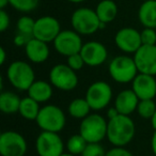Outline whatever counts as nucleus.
I'll return each mask as SVG.
<instances>
[{
	"label": "nucleus",
	"instance_id": "12",
	"mask_svg": "<svg viewBox=\"0 0 156 156\" xmlns=\"http://www.w3.org/2000/svg\"><path fill=\"white\" fill-rule=\"evenodd\" d=\"M115 44L125 55H134L142 46L140 31L133 27L121 28L115 35Z\"/></svg>",
	"mask_w": 156,
	"mask_h": 156
},
{
	"label": "nucleus",
	"instance_id": "8",
	"mask_svg": "<svg viewBox=\"0 0 156 156\" xmlns=\"http://www.w3.org/2000/svg\"><path fill=\"white\" fill-rule=\"evenodd\" d=\"M113 98L112 88L108 83L96 80L88 87L85 98L93 111H101L110 105Z\"/></svg>",
	"mask_w": 156,
	"mask_h": 156
},
{
	"label": "nucleus",
	"instance_id": "36",
	"mask_svg": "<svg viewBox=\"0 0 156 156\" xmlns=\"http://www.w3.org/2000/svg\"><path fill=\"white\" fill-rule=\"evenodd\" d=\"M151 150L153 152L154 156H156V130H154L153 135L151 137Z\"/></svg>",
	"mask_w": 156,
	"mask_h": 156
},
{
	"label": "nucleus",
	"instance_id": "19",
	"mask_svg": "<svg viewBox=\"0 0 156 156\" xmlns=\"http://www.w3.org/2000/svg\"><path fill=\"white\" fill-rule=\"evenodd\" d=\"M28 96L37 101V103H47L54 94V87L49 81L35 80L27 91Z\"/></svg>",
	"mask_w": 156,
	"mask_h": 156
},
{
	"label": "nucleus",
	"instance_id": "14",
	"mask_svg": "<svg viewBox=\"0 0 156 156\" xmlns=\"http://www.w3.org/2000/svg\"><path fill=\"white\" fill-rule=\"evenodd\" d=\"M80 55L85 60L86 65L98 67L103 65L108 59V49L103 43L98 41H89L83 43Z\"/></svg>",
	"mask_w": 156,
	"mask_h": 156
},
{
	"label": "nucleus",
	"instance_id": "42",
	"mask_svg": "<svg viewBox=\"0 0 156 156\" xmlns=\"http://www.w3.org/2000/svg\"><path fill=\"white\" fill-rule=\"evenodd\" d=\"M141 1H147V0H141Z\"/></svg>",
	"mask_w": 156,
	"mask_h": 156
},
{
	"label": "nucleus",
	"instance_id": "31",
	"mask_svg": "<svg viewBox=\"0 0 156 156\" xmlns=\"http://www.w3.org/2000/svg\"><path fill=\"white\" fill-rule=\"evenodd\" d=\"M140 34L142 45H156V30L154 28H143Z\"/></svg>",
	"mask_w": 156,
	"mask_h": 156
},
{
	"label": "nucleus",
	"instance_id": "28",
	"mask_svg": "<svg viewBox=\"0 0 156 156\" xmlns=\"http://www.w3.org/2000/svg\"><path fill=\"white\" fill-rule=\"evenodd\" d=\"M10 5L22 13H30L39 5L40 0H9Z\"/></svg>",
	"mask_w": 156,
	"mask_h": 156
},
{
	"label": "nucleus",
	"instance_id": "9",
	"mask_svg": "<svg viewBox=\"0 0 156 156\" xmlns=\"http://www.w3.org/2000/svg\"><path fill=\"white\" fill-rule=\"evenodd\" d=\"M64 149L65 143L59 133L42 130L35 139V151L39 156H61Z\"/></svg>",
	"mask_w": 156,
	"mask_h": 156
},
{
	"label": "nucleus",
	"instance_id": "34",
	"mask_svg": "<svg viewBox=\"0 0 156 156\" xmlns=\"http://www.w3.org/2000/svg\"><path fill=\"white\" fill-rule=\"evenodd\" d=\"M30 39L31 37H28V35H25L23 33L17 32L13 37V44L15 46H17V47H25Z\"/></svg>",
	"mask_w": 156,
	"mask_h": 156
},
{
	"label": "nucleus",
	"instance_id": "4",
	"mask_svg": "<svg viewBox=\"0 0 156 156\" xmlns=\"http://www.w3.org/2000/svg\"><path fill=\"white\" fill-rule=\"evenodd\" d=\"M73 30L80 35H91L101 30L102 22L98 18L95 10L91 8H78L71 16Z\"/></svg>",
	"mask_w": 156,
	"mask_h": 156
},
{
	"label": "nucleus",
	"instance_id": "21",
	"mask_svg": "<svg viewBox=\"0 0 156 156\" xmlns=\"http://www.w3.org/2000/svg\"><path fill=\"white\" fill-rule=\"evenodd\" d=\"M20 96L12 91H1L0 93V110L5 115H14L18 112L20 105Z\"/></svg>",
	"mask_w": 156,
	"mask_h": 156
},
{
	"label": "nucleus",
	"instance_id": "16",
	"mask_svg": "<svg viewBox=\"0 0 156 156\" xmlns=\"http://www.w3.org/2000/svg\"><path fill=\"white\" fill-rule=\"evenodd\" d=\"M130 89L136 93L139 100H154L156 96L155 76L138 73L132 81Z\"/></svg>",
	"mask_w": 156,
	"mask_h": 156
},
{
	"label": "nucleus",
	"instance_id": "11",
	"mask_svg": "<svg viewBox=\"0 0 156 156\" xmlns=\"http://www.w3.org/2000/svg\"><path fill=\"white\" fill-rule=\"evenodd\" d=\"M52 44L55 50L59 55L67 58L69 56L80 52L83 42L81 35L72 29V30H61Z\"/></svg>",
	"mask_w": 156,
	"mask_h": 156
},
{
	"label": "nucleus",
	"instance_id": "26",
	"mask_svg": "<svg viewBox=\"0 0 156 156\" xmlns=\"http://www.w3.org/2000/svg\"><path fill=\"white\" fill-rule=\"evenodd\" d=\"M155 110L156 103L154 102V100H140L136 111L140 118L145 120H151Z\"/></svg>",
	"mask_w": 156,
	"mask_h": 156
},
{
	"label": "nucleus",
	"instance_id": "24",
	"mask_svg": "<svg viewBox=\"0 0 156 156\" xmlns=\"http://www.w3.org/2000/svg\"><path fill=\"white\" fill-rule=\"evenodd\" d=\"M40 110H41L40 103L31 98L30 96L27 95L26 98H22L18 113L23 119L28 120V121H35L39 115Z\"/></svg>",
	"mask_w": 156,
	"mask_h": 156
},
{
	"label": "nucleus",
	"instance_id": "18",
	"mask_svg": "<svg viewBox=\"0 0 156 156\" xmlns=\"http://www.w3.org/2000/svg\"><path fill=\"white\" fill-rule=\"evenodd\" d=\"M139 98L132 89H125L120 91L115 98L113 106L118 109L120 115H130L137 110Z\"/></svg>",
	"mask_w": 156,
	"mask_h": 156
},
{
	"label": "nucleus",
	"instance_id": "37",
	"mask_svg": "<svg viewBox=\"0 0 156 156\" xmlns=\"http://www.w3.org/2000/svg\"><path fill=\"white\" fill-rule=\"evenodd\" d=\"M7 61V51L5 47H0V64L3 65Z\"/></svg>",
	"mask_w": 156,
	"mask_h": 156
},
{
	"label": "nucleus",
	"instance_id": "41",
	"mask_svg": "<svg viewBox=\"0 0 156 156\" xmlns=\"http://www.w3.org/2000/svg\"><path fill=\"white\" fill-rule=\"evenodd\" d=\"M61 156H77V155H74V154L69 153V152H64V153H63Z\"/></svg>",
	"mask_w": 156,
	"mask_h": 156
},
{
	"label": "nucleus",
	"instance_id": "39",
	"mask_svg": "<svg viewBox=\"0 0 156 156\" xmlns=\"http://www.w3.org/2000/svg\"><path fill=\"white\" fill-rule=\"evenodd\" d=\"M8 5H10L9 0H0V10L5 9Z\"/></svg>",
	"mask_w": 156,
	"mask_h": 156
},
{
	"label": "nucleus",
	"instance_id": "2",
	"mask_svg": "<svg viewBox=\"0 0 156 156\" xmlns=\"http://www.w3.org/2000/svg\"><path fill=\"white\" fill-rule=\"evenodd\" d=\"M8 81L18 91H28L35 81V73L32 65L24 60H16L9 64L5 72Z\"/></svg>",
	"mask_w": 156,
	"mask_h": 156
},
{
	"label": "nucleus",
	"instance_id": "7",
	"mask_svg": "<svg viewBox=\"0 0 156 156\" xmlns=\"http://www.w3.org/2000/svg\"><path fill=\"white\" fill-rule=\"evenodd\" d=\"M48 81L52 87L63 92L73 91L77 88L79 78L77 72L72 69L66 63H58L50 69Z\"/></svg>",
	"mask_w": 156,
	"mask_h": 156
},
{
	"label": "nucleus",
	"instance_id": "27",
	"mask_svg": "<svg viewBox=\"0 0 156 156\" xmlns=\"http://www.w3.org/2000/svg\"><path fill=\"white\" fill-rule=\"evenodd\" d=\"M34 25H35V20H33L31 16L24 15L18 18L17 24H16V29H17V32L33 37Z\"/></svg>",
	"mask_w": 156,
	"mask_h": 156
},
{
	"label": "nucleus",
	"instance_id": "38",
	"mask_svg": "<svg viewBox=\"0 0 156 156\" xmlns=\"http://www.w3.org/2000/svg\"><path fill=\"white\" fill-rule=\"evenodd\" d=\"M151 126H152V128H153L154 130H156V110H155V112H154V115H153V117L151 118Z\"/></svg>",
	"mask_w": 156,
	"mask_h": 156
},
{
	"label": "nucleus",
	"instance_id": "35",
	"mask_svg": "<svg viewBox=\"0 0 156 156\" xmlns=\"http://www.w3.org/2000/svg\"><path fill=\"white\" fill-rule=\"evenodd\" d=\"M119 115H120V112L118 111V109L115 108V106L110 107V108H108V110H107V118H108V120L113 119V118H115Z\"/></svg>",
	"mask_w": 156,
	"mask_h": 156
},
{
	"label": "nucleus",
	"instance_id": "32",
	"mask_svg": "<svg viewBox=\"0 0 156 156\" xmlns=\"http://www.w3.org/2000/svg\"><path fill=\"white\" fill-rule=\"evenodd\" d=\"M106 156H134L125 147H112L106 152Z\"/></svg>",
	"mask_w": 156,
	"mask_h": 156
},
{
	"label": "nucleus",
	"instance_id": "40",
	"mask_svg": "<svg viewBox=\"0 0 156 156\" xmlns=\"http://www.w3.org/2000/svg\"><path fill=\"white\" fill-rule=\"evenodd\" d=\"M65 1H69L71 3H81L83 1H86V0H65Z\"/></svg>",
	"mask_w": 156,
	"mask_h": 156
},
{
	"label": "nucleus",
	"instance_id": "17",
	"mask_svg": "<svg viewBox=\"0 0 156 156\" xmlns=\"http://www.w3.org/2000/svg\"><path fill=\"white\" fill-rule=\"evenodd\" d=\"M24 48L27 59L31 63L40 64V63H44L45 61H47L49 58L50 49L48 43L39 39L31 37Z\"/></svg>",
	"mask_w": 156,
	"mask_h": 156
},
{
	"label": "nucleus",
	"instance_id": "10",
	"mask_svg": "<svg viewBox=\"0 0 156 156\" xmlns=\"http://www.w3.org/2000/svg\"><path fill=\"white\" fill-rule=\"evenodd\" d=\"M28 143L24 136L16 130H5L0 135L1 156H25Z\"/></svg>",
	"mask_w": 156,
	"mask_h": 156
},
{
	"label": "nucleus",
	"instance_id": "30",
	"mask_svg": "<svg viewBox=\"0 0 156 156\" xmlns=\"http://www.w3.org/2000/svg\"><path fill=\"white\" fill-rule=\"evenodd\" d=\"M66 64L75 72H78L83 69L86 63H85V60H83V56L80 55V52H78V54H74V55H72V56L67 57Z\"/></svg>",
	"mask_w": 156,
	"mask_h": 156
},
{
	"label": "nucleus",
	"instance_id": "6",
	"mask_svg": "<svg viewBox=\"0 0 156 156\" xmlns=\"http://www.w3.org/2000/svg\"><path fill=\"white\" fill-rule=\"evenodd\" d=\"M108 121L100 113H90L81 120L79 125V134L87 140L88 143L102 142L107 136Z\"/></svg>",
	"mask_w": 156,
	"mask_h": 156
},
{
	"label": "nucleus",
	"instance_id": "25",
	"mask_svg": "<svg viewBox=\"0 0 156 156\" xmlns=\"http://www.w3.org/2000/svg\"><path fill=\"white\" fill-rule=\"evenodd\" d=\"M87 144V140L80 134H74L67 138L66 142H65V149L69 153L80 156L83 152L85 151Z\"/></svg>",
	"mask_w": 156,
	"mask_h": 156
},
{
	"label": "nucleus",
	"instance_id": "22",
	"mask_svg": "<svg viewBox=\"0 0 156 156\" xmlns=\"http://www.w3.org/2000/svg\"><path fill=\"white\" fill-rule=\"evenodd\" d=\"M98 18L104 24L113 22L118 15V5L113 0H101L95 8Z\"/></svg>",
	"mask_w": 156,
	"mask_h": 156
},
{
	"label": "nucleus",
	"instance_id": "5",
	"mask_svg": "<svg viewBox=\"0 0 156 156\" xmlns=\"http://www.w3.org/2000/svg\"><path fill=\"white\" fill-rule=\"evenodd\" d=\"M35 122L41 130L60 133L66 125V115L59 106L47 104L41 107Z\"/></svg>",
	"mask_w": 156,
	"mask_h": 156
},
{
	"label": "nucleus",
	"instance_id": "1",
	"mask_svg": "<svg viewBox=\"0 0 156 156\" xmlns=\"http://www.w3.org/2000/svg\"><path fill=\"white\" fill-rule=\"evenodd\" d=\"M136 134V124L130 115H119L108 120L107 140L112 147H126L132 142Z\"/></svg>",
	"mask_w": 156,
	"mask_h": 156
},
{
	"label": "nucleus",
	"instance_id": "23",
	"mask_svg": "<svg viewBox=\"0 0 156 156\" xmlns=\"http://www.w3.org/2000/svg\"><path fill=\"white\" fill-rule=\"evenodd\" d=\"M92 109L85 98H77L71 101L67 106V113L76 120H83L91 113Z\"/></svg>",
	"mask_w": 156,
	"mask_h": 156
},
{
	"label": "nucleus",
	"instance_id": "20",
	"mask_svg": "<svg viewBox=\"0 0 156 156\" xmlns=\"http://www.w3.org/2000/svg\"><path fill=\"white\" fill-rule=\"evenodd\" d=\"M138 20L144 28L156 29V0L142 1L138 10Z\"/></svg>",
	"mask_w": 156,
	"mask_h": 156
},
{
	"label": "nucleus",
	"instance_id": "33",
	"mask_svg": "<svg viewBox=\"0 0 156 156\" xmlns=\"http://www.w3.org/2000/svg\"><path fill=\"white\" fill-rule=\"evenodd\" d=\"M10 24H11V20H10L9 13L5 9L0 10V31L5 32L10 27Z\"/></svg>",
	"mask_w": 156,
	"mask_h": 156
},
{
	"label": "nucleus",
	"instance_id": "13",
	"mask_svg": "<svg viewBox=\"0 0 156 156\" xmlns=\"http://www.w3.org/2000/svg\"><path fill=\"white\" fill-rule=\"evenodd\" d=\"M61 32L60 22L56 17L50 15H44L35 20L33 37L44 41L46 43L54 42L57 35Z\"/></svg>",
	"mask_w": 156,
	"mask_h": 156
},
{
	"label": "nucleus",
	"instance_id": "3",
	"mask_svg": "<svg viewBox=\"0 0 156 156\" xmlns=\"http://www.w3.org/2000/svg\"><path fill=\"white\" fill-rule=\"evenodd\" d=\"M134 57L128 55H120L111 59L108 64V74L113 81L121 85L132 83L134 78L138 75Z\"/></svg>",
	"mask_w": 156,
	"mask_h": 156
},
{
	"label": "nucleus",
	"instance_id": "29",
	"mask_svg": "<svg viewBox=\"0 0 156 156\" xmlns=\"http://www.w3.org/2000/svg\"><path fill=\"white\" fill-rule=\"evenodd\" d=\"M106 150L101 142L88 143L80 156H106Z\"/></svg>",
	"mask_w": 156,
	"mask_h": 156
},
{
	"label": "nucleus",
	"instance_id": "15",
	"mask_svg": "<svg viewBox=\"0 0 156 156\" xmlns=\"http://www.w3.org/2000/svg\"><path fill=\"white\" fill-rule=\"evenodd\" d=\"M133 57L139 73L156 76V45H142Z\"/></svg>",
	"mask_w": 156,
	"mask_h": 156
}]
</instances>
